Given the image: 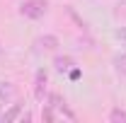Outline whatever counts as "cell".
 <instances>
[{"instance_id": "5bb4252c", "label": "cell", "mask_w": 126, "mask_h": 123, "mask_svg": "<svg viewBox=\"0 0 126 123\" xmlns=\"http://www.w3.org/2000/svg\"><path fill=\"white\" fill-rule=\"evenodd\" d=\"M0 56H2V46H0Z\"/></svg>"}, {"instance_id": "8fae6325", "label": "cell", "mask_w": 126, "mask_h": 123, "mask_svg": "<svg viewBox=\"0 0 126 123\" xmlns=\"http://www.w3.org/2000/svg\"><path fill=\"white\" fill-rule=\"evenodd\" d=\"M41 118H44V121H53V118H56V113H53V106H51V104H46V106H44Z\"/></svg>"}, {"instance_id": "3957f363", "label": "cell", "mask_w": 126, "mask_h": 123, "mask_svg": "<svg viewBox=\"0 0 126 123\" xmlns=\"http://www.w3.org/2000/svg\"><path fill=\"white\" fill-rule=\"evenodd\" d=\"M36 46L41 48V51H56V48L61 46V41H58V36H53V34H44V36L36 39Z\"/></svg>"}, {"instance_id": "4fadbf2b", "label": "cell", "mask_w": 126, "mask_h": 123, "mask_svg": "<svg viewBox=\"0 0 126 123\" xmlns=\"http://www.w3.org/2000/svg\"><path fill=\"white\" fill-rule=\"evenodd\" d=\"M78 77H80V70H78V68H75V70L70 68V80H78Z\"/></svg>"}, {"instance_id": "8992f818", "label": "cell", "mask_w": 126, "mask_h": 123, "mask_svg": "<svg viewBox=\"0 0 126 123\" xmlns=\"http://www.w3.org/2000/svg\"><path fill=\"white\" fill-rule=\"evenodd\" d=\"M22 106H24L22 101H15L12 106H10V109H7V111H5V113H2V123H10V121H15L17 116L22 113Z\"/></svg>"}, {"instance_id": "6da1fadb", "label": "cell", "mask_w": 126, "mask_h": 123, "mask_svg": "<svg viewBox=\"0 0 126 123\" xmlns=\"http://www.w3.org/2000/svg\"><path fill=\"white\" fill-rule=\"evenodd\" d=\"M48 10V2L46 0H24L19 5V15L27 17V19H41Z\"/></svg>"}, {"instance_id": "5b68a950", "label": "cell", "mask_w": 126, "mask_h": 123, "mask_svg": "<svg viewBox=\"0 0 126 123\" xmlns=\"http://www.w3.org/2000/svg\"><path fill=\"white\" fill-rule=\"evenodd\" d=\"M15 85L12 82H0V101H10V99H15Z\"/></svg>"}, {"instance_id": "ba28073f", "label": "cell", "mask_w": 126, "mask_h": 123, "mask_svg": "<svg viewBox=\"0 0 126 123\" xmlns=\"http://www.w3.org/2000/svg\"><path fill=\"white\" fill-rule=\"evenodd\" d=\"M114 65H116V70L126 75V53H119V56H114Z\"/></svg>"}, {"instance_id": "277c9868", "label": "cell", "mask_w": 126, "mask_h": 123, "mask_svg": "<svg viewBox=\"0 0 126 123\" xmlns=\"http://www.w3.org/2000/svg\"><path fill=\"white\" fill-rule=\"evenodd\" d=\"M75 65V61L70 58V56H56L53 58V68H56V73H70V68Z\"/></svg>"}, {"instance_id": "52a82bcc", "label": "cell", "mask_w": 126, "mask_h": 123, "mask_svg": "<svg viewBox=\"0 0 126 123\" xmlns=\"http://www.w3.org/2000/svg\"><path fill=\"white\" fill-rule=\"evenodd\" d=\"M109 121H111V123H126V111H124L121 106L111 109V113H109Z\"/></svg>"}, {"instance_id": "7a4b0ae2", "label": "cell", "mask_w": 126, "mask_h": 123, "mask_svg": "<svg viewBox=\"0 0 126 123\" xmlns=\"http://www.w3.org/2000/svg\"><path fill=\"white\" fill-rule=\"evenodd\" d=\"M46 82H48L46 70H36V77H34V97H36L39 101H44V94H46Z\"/></svg>"}, {"instance_id": "9a60e30c", "label": "cell", "mask_w": 126, "mask_h": 123, "mask_svg": "<svg viewBox=\"0 0 126 123\" xmlns=\"http://www.w3.org/2000/svg\"><path fill=\"white\" fill-rule=\"evenodd\" d=\"M0 121H2V113H0Z\"/></svg>"}, {"instance_id": "30bf717a", "label": "cell", "mask_w": 126, "mask_h": 123, "mask_svg": "<svg viewBox=\"0 0 126 123\" xmlns=\"http://www.w3.org/2000/svg\"><path fill=\"white\" fill-rule=\"evenodd\" d=\"M63 101H65V99H63V97H61L58 92H51V94H48V104H51L53 109H58V106L63 104Z\"/></svg>"}, {"instance_id": "9c48e42d", "label": "cell", "mask_w": 126, "mask_h": 123, "mask_svg": "<svg viewBox=\"0 0 126 123\" xmlns=\"http://www.w3.org/2000/svg\"><path fill=\"white\" fill-rule=\"evenodd\" d=\"M65 10H68V15H70V19H73V22H75V24H78V29H87V24H85V19H80L78 17V12H75V10H73V7H65Z\"/></svg>"}, {"instance_id": "7c38bea8", "label": "cell", "mask_w": 126, "mask_h": 123, "mask_svg": "<svg viewBox=\"0 0 126 123\" xmlns=\"http://www.w3.org/2000/svg\"><path fill=\"white\" fill-rule=\"evenodd\" d=\"M114 36H116V39H121V41H126V27H119V29L114 31Z\"/></svg>"}]
</instances>
